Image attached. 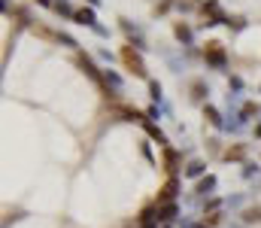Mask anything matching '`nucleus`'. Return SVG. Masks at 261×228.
Wrapping results in <instances>:
<instances>
[{
	"mask_svg": "<svg viewBox=\"0 0 261 228\" xmlns=\"http://www.w3.org/2000/svg\"><path fill=\"white\" fill-rule=\"evenodd\" d=\"M122 58H125V64L131 67V73H137V76H146V67H143V61L131 52V49H122Z\"/></svg>",
	"mask_w": 261,
	"mask_h": 228,
	"instance_id": "nucleus-1",
	"label": "nucleus"
},
{
	"mask_svg": "<svg viewBox=\"0 0 261 228\" xmlns=\"http://www.w3.org/2000/svg\"><path fill=\"white\" fill-rule=\"evenodd\" d=\"M173 213H176V207H173V204H164V207H161V216H158V219H164V222H167V219H173Z\"/></svg>",
	"mask_w": 261,
	"mask_h": 228,
	"instance_id": "nucleus-4",
	"label": "nucleus"
},
{
	"mask_svg": "<svg viewBox=\"0 0 261 228\" xmlns=\"http://www.w3.org/2000/svg\"><path fill=\"white\" fill-rule=\"evenodd\" d=\"M207 58H210L213 64H222V61H225V55H222L219 43H210V49H207Z\"/></svg>",
	"mask_w": 261,
	"mask_h": 228,
	"instance_id": "nucleus-2",
	"label": "nucleus"
},
{
	"mask_svg": "<svg viewBox=\"0 0 261 228\" xmlns=\"http://www.w3.org/2000/svg\"><path fill=\"white\" fill-rule=\"evenodd\" d=\"M173 195H176V180H170V182H167V186L161 188V195H158V201L164 204V201H170Z\"/></svg>",
	"mask_w": 261,
	"mask_h": 228,
	"instance_id": "nucleus-3",
	"label": "nucleus"
},
{
	"mask_svg": "<svg viewBox=\"0 0 261 228\" xmlns=\"http://www.w3.org/2000/svg\"><path fill=\"white\" fill-rule=\"evenodd\" d=\"M76 18H79V22H91V18H94V16H91V12H88V10H82V12H76Z\"/></svg>",
	"mask_w": 261,
	"mask_h": 228,
	"instance_id": "nucleus-5",
	"label": "nucleus"
}]
</instances>
